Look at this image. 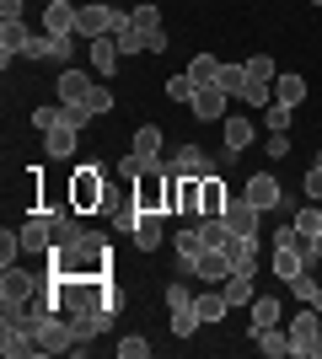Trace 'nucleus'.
Listing matches in <instances>:
<instances>
[{"label":"nucleus","instance_id":"nucleus-10","mask_svg":"<svg viewBox=\"0 0 322 359\" xmlns=\"http://www.w3.org/2000/svg\"><path fill=\"white\" fill-rule=\"evenodd\" d=\"M242 194H247V204H258L263 215H269V210H279V204H285V188H279V177H274V172H253V177H247V188H242Z\"/></svg>","mask_w":322,"mask_h":359},{"label":"nucleus","instance_id":"nucleus-35","mask_svg":"<svg viewBox=\"0 0 322 359\" xmlns=\"http://www.w3.org/2000/svg\"><path fill=\"white\" fill-rule=\"evenodd\" d=\"M129 22H135V27L145 32V38H151V32H161V11H156L151 0H140L135 11H129Z\"/></svg>","mask_w":322,"mask_h":359},{"label":"nucleus","instance_id":"nucleus-29","mask_svg":"<svg viewBox=\"0 0 322 359\" xmlns=\"http://www.w3.org/2000/svg\"><path fill=\"white\" fill-rule=\"evenodd\" d=\"M129 150H135V156H151V161H161V129H156V123H140L135 140H129Z\"/></svg>","mask_w":322,"mask_h":359},{"label":"nucleus","instance_id":"nucleus-47","mask_svg":"<svg viewBox=\"0 0 322 359\" xmlns=\"http://www.w3.org/2000/svg\"><path fill=\"white\" fill-rule=\"evenodd\" d=\"M301 188H307V198H317V204H322V161H311V172L301 177Z\"/></svg>","mask_w":322,"mask_h":359},{"label":"nucleus","instance_id":"nucleus-1","mask_svg":"<svg viewBox=\"0 0 322 359\" xmlns=\"http://www.w3.org/2000/svg\"><path fill=\"white\" fill-rule=\"evenodd\" d=\"M107 257H113V252H107V241L86 231V236L70 241V247H54V252H48V269L65 273V279H92V273L107 269Z\"/></svg>","mask_w":322,"mask_h":359},{"label":"nucleus","instance_id":"nucleus-13","mask_svg":"<svg viewBox=\"0 0 322 359\" xmlns=\"http://www.w3.org/2000/svg\"><path fill=\"white\" fill-rule=\"evenodd\" d=\"M226 97H231L226 86H199L188 107H194V118H199V123H220V118H226Z\"/></svg>","mask_w":322,"mask_h":359},{"label":"nucleus","instance_id":"nucleus-34","mask_svg":"<svg viewBox=\"0 0 322 359\" xmlns=\"http://www.w3.org/2000/svg\"><path fill=\"white\" fill-rule=\"evenodd\" d=\"M86 231H81V220H76V210H65V215H54V247H70V241H81Z\"/></svg>","mask_w":322,"mask_h":359},{"label":"nucleus","instance_id":"nucleus-6","mask_svg":"<svg viewBox=\"0 0 322 359\" xmlns=\"http://www.w3.org/2000/svg\"><path fill=\"white\" fill-rule=\"evenodd\" d=\"M0 354H6V359H27V354H38V338H32V322H16V316H0Z\"/></svg>","mask_w":322,"mask_h":359},{"label":"nucleus","instance_id":"nucleus-46","mask_svg":"<svg viewBox=\"0 0 322 359\" xmlns=\"http://www.w3.org/2000/svg\"><path fill=\"white\" fill-rule=\"evenodd\" d=\"M151 354V344L140 338V332H129V338H119V359H145Z\"/></svg>","mask_w":322,"mask_h":359},{"label":"nucleus","instance_id":"nucleus-17","mask_svg":"<svg viewBox=\"0 0 322 359\" xmlns=\"http://www.w3.org/2000/svg\"><path fill=\"white\" fill-rule=\"evenodd\" d=\"M226 252H231V269L236 273H258V236H231L226 241Z\"/></svg>","mask_w":322,"mask_h":359},{"label":"nucleus","instance_id":"nucleus-18","mask_svg":"<svg viewBox=\"0 0 322 359\" xmlns=\"http://www.w3.org/2000/svg\"><path fill=\"white\" fill-rule=\"evenodd\" d=\"M76 140H81V129H70V123H54V129H43V150L54 156V161H65V156H76Z\"/></svg>","mask_w":322,"mask_h":359},{"label":"nucleus","instance_id":"nucleus-9","mask_svg":"<svg viewBox=\"0 0 322 359\" xmlns=\"http://www.w3.org/2000/svg\"><path fill=\"white\" fill-rule=\"evenodd\" d=\"M135 210L167 215V172H145V177H135Z\"/></svg>","mask_w":322,"mask_h":359},{"label":"nucleus","instance_id":"nucleus-14","mask_svg":"<svg viewBox=\"0 0 322 359\" xmlns=\"http://www.w3.org/2000/svg\"><path fill=\"white\" fill-rule=\"evenodd\" d=\"M54 91H60V102H65V107H86V97L97 91V75H86V70H65Z\"/></svg>","mask_w":322,"mask_h":359},{"label":"nucleus","instance_id":"nucleus-15","mask_svg":"<svg viewBox=\"0 0 322 359\" xmlns=\"http://www.w3.org/2000/svg\"><path fill=\"white\" fill-rule=\"evenodd\" d=\"M22 241H27V252L48 257L54 252V215H32V220L22 225Z\"/></svg>","mask_w":322,"mask_h":359},{"label":"nucleus","instance_id":"nucleus-37","mask_svg":"<svg viewBox=\"0 0 322 359\" xmlns=\"http://www.w3.org/2000/svg\"><path fill=\"white\" fill-rule=\"evenodd\" d=\"M22 252H27V241H22V231H11V225H6V231H0V263L11 269V263H16Z\"/></svg>","mask_w":322,"mask_h":359},{"label":"nucleus","instance_id":"nucleus-43","mask_svg":"<svg viewBox=\"0 0 322 359\" xmlns=\"http://www.w3.org/2000/svg\"><path fill=\"white\" fill-rule=\"evenodd\" d=\"M22 60H54V38H48V32H32L27 48H22Z\"/></svg>","mask_w":322,"mask_h":359},{"label":"nucleus","instance_id":"nucleus-39","mask_svg":"<svg viewBox=\"0 0 322 359\" xmlns=\"http://www.w3.org/2000/svg\"><path fill=\"white\" fill-rule=\"evenodd\" d=\"M247 81H269V86H274V81H279L274 60H269V54H253V60H247Z\"/></svg>","mask_w":322,"mask_h":359},{"label":"nucleus","instance_id":"nucleus-3","mask_svg":"<svg viewBox=\"0 0 322 359\" xmlns=\"http://www.w3.org/2000/svg\"><path fill=\"white\" fill-rule=\"evenodd\" d=\"M102 172H107V166H97V161H86V166L70 172V210H76V215L107 204V177H102Z\"/></svg>","mask_w":322,"mask_h":359},{"label":"nucleus","instance_id":"nucleus-41","mask_svg":"<svg viewBox=\"0 0 322 359\" xmlns=\"http://www.w3.org/2000/svg\"><path fill=\"white\" fill-rule=\"evenodd\" d=\"M113 43H119V54H140V48H145V32H140L135 22H129V27H119V32H113Z\"/></svg>","mask_w":322,"mask_h":359},{"label":"nucleus","instance_id":"nucleus-21","mask_svg":"<svg viewBox=\"0 0 322 359\" xmlns=\"http://www.w3.org/2000/svg\"><path fill=\"white\" fill-rule=\"evenodd\" d=\"M86 60H92L97 75H113L123 54H119V43H113V38H92V43H86Z\"/></svg>","mask_w":322,"mask_h":359},{"label":"nucleus","instance_id":"nucleus-4","mask_svg":"<svg viewBox=\"0 0 322 359\" xmlns=\"http://www.w3.org/2000/svg\"><path fill=\"white\" fill-rule=\"evenodd\" d=\"M119 27H129V11H119V6H102V0L81 6V16H76V38H81V43H92V38H113Z\"/></svg>","mask_w":322,"mask_h":359},{"label":"nucleus","instance_id":"nucleus-40","mask_svg":"<svg viewBox=\"0 0 322 359\" xmlns=\"http://www.w3.org/2000/svg\"><path fill=\"white\" fill-rule=\"evenodd\" d=\"M242 102L247 107H269V102H274V86H269V81H247V86H242Z\"/></svg>","mask_w":322,"mask_h":359},{"label":"nucleus","instance_id":"nucleus-7","mask_svg":"<svg viewBox=\"0 0 322 359\" xmlns=\"http://www.w3.org/2000/svg\"><path fill=\"white\" fill-rule=\"evenodd\" d=\"M220 220H226V231H231V236H263V210H258V204H247V194H236V198H231Z\"/></svg>","mask_w":322,"mask_h":359},{"label":"nucleus","instance_id":"nucleus-36","mask_svg":"<svg viewBox=\"0 0 322 359\" xmlns=\"http://www.w3.org/2000/svg\"><path fill=\"white\" fill-rule=\"evenodd\" d=\"M199 236H204V247H226L231 231H226V220H220V215H204V220H199Z\"/></svg>","mask_w":322,"mask_h":359},{"label":"nucleus","instance_id":"nucleus-26","mask_svg":"<svg viewBox=\"0 0 322 359\" xmlns=\"http://www.w3.org/2000/svg\"><path fill=\"white\" fill-rule=\"evenodd\" d=\"M161 236H167V231H161V215H145V210H140V220H135L140 252H156V247H161Z\"/></svg>","mask_w":322,"mask_h":359},{"label":"nucleus","instance_id":"nucleus-25","mask_svg":"<svg viewBox=\"0 0 322 359\" xmlns=\"http://www.w3.org/2000/svg\"><path fill=\"white\" fill-rule=\"evenodd\" d=\"M220 70H226V65L215 60V54H194V60H188V81H194V86H220Z\"/></svg>","mask_w":322,"mask_h":359},{"label":"nucleus","instance_id":"nucleus-52","mask_svg":"<svg viewBox=\"0 0 322 359\" xmlns=\"http://www.w3.org/2000/svg\"><path fill=\"white\" fill-rule=\"evenodd\" d=\"M0 22H22V0H0Z\"/></svg>","mask_w":322,"mask_h":359},{"label":"nucleus","instance_id":"nucleus-38","mask_svg":"<svg viewBox=\"0 0 322 359\" xmlns=\"http://www.w3.org/2000/svg\"><path fill=\"white\" fill-rule=\"evenodd\" d=\"M290 113H295V107H285V102H269V107H263V123H269V135H285V129H290Z\"/></svg>","mask_w":322,"mask_h":359},{"label":"nucleus","instance_id":"nucleus-20","mask_svg":"<svg viewBox=\"0 0 322 359\" xmlns=\"http://www.w3.org/2000/svg\"><path fill=\"white\" fill-rule=\"evenodd\" d=\"M172 252H177V269H183V273H194V257L204 252L199 225H183V231H177V241H172Z\"/></svg>","mask_w":322,"mask_h":359},{"label":"nucleus","instance_id":"nucleus-51","mask_svg":"<svg viewBox=\"0 0 322 359\" xmlns=\"http://www.w3.org/2000/svg\"><path fill=\"white\" fill-rule=\"evenodd\" d=\"M70 54H76V43H70V38H54V65H70Z\"/></svg>","mask_w":322,"mask_h":359},{"label":"nucleus","instance_id":"nucleus-44","mask_svg":"<svg viewBox=\"0 0 322 359\" xmlns=\"http://www.w3.org/2000/svg\"><path fill=\"white\" fill-rule=\"evenodd\" d=\"M194 91H199V86L188 81V70H183V75H172V81H167V97H172V102H194Z\"/></svg>","mask_w":322,"mask_h":359},{"label":"nucleus","instance_id":"nucleus-5","mask_svg":"<svg viewBox=\"0 0 322 359\" xmlns=\"http://www.w3.org/2000/svg\"><path fill=\"white\" fill-rule=\"evenodd\" d=\"M32 338H38V354H70V348H76L70 316H54V311H43L38 322H32Z\"/></svg>","mask_w":322,"mask_h":359},{"label":"nucleus","instance_id":"nucleus-2","mask_svg":"<svg viewBox=\"0 0 322 359\" xmlns=\"http://www.w3.org/2000/svg\"><path fill=\"white\" fill-rule=\"evenodd\" d=\"M32 295H38V279H32L27 269H6L0 273V316H16V322H27V306Z\"/></svg>","mask_w":322,"mask_h":359},{"label":"nucleus","instance_id":"nucleus-31","mask_svg":"<svg viewBox=\"0 0 322 359\" xmlns=\"http://www.w3.org/2000/svg\"><path fill=\"white\" fill-rule=\"evenodd\" d=\"M274 102L301 107V102H307V81H301V75H279V81H274Z\"/></svg>","mask_w":322,"mask_h":359},{"label":"nucleus","instance_id":"nucleus-32","mask_svg":"<svg viewBox=\"0 0 322 359\" xmlns=\"http://www.w3.org/2000/svg\"><path fill=\"white\" fill-rule=\"evenodd\" d=\"M279 327V300L274 295H253V332Z\"/></svg>","mask_w":322,"mask_h":359},{"label":"nucleus","instance_id":"nucleus-48","mask_svg":"<svg viewBox=\"0 0 322 359\" xmlns=\"http://www.w3.org/2000/svg\"><path fill=\"white\" fill-rule=\"evenodd\" d=\"M86 107H92L97 118H102V113H113V91H107V86H97L92 97H86Z\"/></svg>","mask_w":322,"mask_h":359},{"label":"nucleus","instance_id":"nucleus-49","mask_svg":"<svg viewBox=\"0 0 322 359\" xmlns=\"http://www.w3.org/2000/svg\"><path fill=\"white\" fill-rule=\"evenodd\" d=\"M188 300H194V290H188V285H172L167 290V311H177V306H188Z\"/></svg>","mask_w":322,"mask_h":359},{"label":"nucleus","instance_id":"nucleus-8","mask_svg":"<svg viewBox=\"0 0 322 359\" xmlns=\"http://www.w3.org/2000/svg\"><path fill=\"white\" fill-rule=\"evenodd\" d=\"M167 172H177V177H210L215 156H210V150H199V145H177L167 156Z\"/></svg>","mask_w":322,"mask_h":359},{"label":"nucleus","instance_id":"nucleus-19","mask_svg":"<svg viewBox=\"0 0 322 359\" xmlns=\"http://www.w3.org/2000/svg\"><path fill=\"white\" fill-rule=\"evenodd\" d=\"M27 38H32L27 22H0V65H6V70H11V60L27 48Z\"/></svg>","mask_w":322,"mask_h":359},{"label":"nucleus","instance_id":"nucleus-22","mask_svg":"<svg viewBox=\"0 0 322 359\" xmlns=\"http://www.w3.org/2000/svg\"><path fill=\"white\" fill-rule=\"evenodd\" d=\"M231 194H226V182H220V172H210V177L199 182V210L204 215H226Z\"/></svg>","mask_w":322,"mask_h":359},{"label":"nucleus","instance_id":"nucleus-30","mask_svg":"<svg viewBox=\"0 0 322 359\" xmlns=\"http://www.w3.org/2000/svg\"><path fill=\"white\" fill-rule=\"evenodd\" d=\"M194 306H199V316H204V327H210V322H226V311H231V300H226V290H210V295H194Z\"/></svg>","mask_w":322,"mask_h":359},{"label":"nucleus","instance_id":"nucleus-28","mask_svg":"<svg viewBox=\"0 0 322 359\" xmlns=\"http://www.w3.org/2000/svg\"><path fill=\"white\" fill-rule=\"evenodd\" d=\"M253 279H258V273H231L226 285H220L231 306H253V295H258V285H253Z\"/></svg>","mask_w":322,"mask_h":359},{"label":"nucleus","instance_id":"nucleus-24","mask_svg":"<svg viewBox=\"0 0 322 359\" xmlns=\"http://www.w3.org/2000/svg\"><path fill=\"white\" fill-rule=\"evenodd\" d=\"M269 269H274L279 279H285V285H290L295 273H307L311 263H307V252H290V247H274V257H269Z\"/></svg>","mask_w":322,"mask_h":359},{"label":"nucleus","instance_id":"nucleus-12","mask_svg":"<svg viewBox=\"0 0 322 359\" xmlns=\"http://www.w3.org/2000/svg\"><path fill=\"white\" fill-rule=\"evenodd\" d=\"M76 16H81V6H70V0H48V6H43V32H48V38H76Z\"/></svg>","mask_w":322,"mask_h":359},{"label":"nucleus","instance_id":"nucleus-27","mask_svg":"<svg viewBox=\"0 0 322 359\" xmlns=\"http://www.w3.org/2000/svg\"><path fill=\"white\" fill-rule=\"evenodd\" d=\"M204 327V316H199V306H194V300H188V306H177V311H172V338H194V332Z\"/></svg>","mask_w":322,"mask_h":359},{"label":"nucleus","instance_id":"nucleus-33","mask_svg":"<svg viewBox=\"0 0 322 359\" xmlns=\"http://www.w3.org/2000/svg\"><path fill=\"white\" fill-rule=\"evenodd\" d=\"M290 295L301 300V306H317V311H322V285L311 279V269H307V273H295V279H290Z\"/></svg>","mask_w":322,"mask_h":359},{"label":"nucleus","instance_id":"nucleus-23","mask_svg":"<svg viewBox=\"0 0 322 359\" xmlns=\"http://www.w3.org/2000/svg\"><path fill=\"white\" fill-rule=\"evenodd\" d=\"M253 344L269 359H290V327H263V332H253Z\"/></svg>","mask_w":322,"mask_h":359},{"label":"nucleus","instance_id":"nucleus-42","mask_svg":"<svg viewBox=\"0 0 322 359\" xmlns=\"http://www.w3.org/2000/svg\"><path fill=\"white\" fill-rule=\"evenodd\" d=\"M295 231H301V236H317V231H322V210H317V198H307V210L295 215Z\"/></svg>","mask_w":322,"mask_h":359},{"label":"nucleus","instance_id":"nucleus-53","mask_svg":"<svg viewBox=\"0 0 322 359\" xmlns=\"http://www.w3.org/2000/svg\"><path fill=\"white\" fill-rule=\"evenodd\" d=\"M269 156H290V135H269Z\"/></svg>","mask_w":322,"mask_h":359},{"label":"nucleus","instance_id":"nucleus-50","mask_svg":"<svg viewBox=\"0 0 322 359\" xmlns=\"http://www.w3.org/2000/svg\"><path fill=\"white\" fill-rule=\"evenodd\" d=\"M32 123H38V129H54V123H60V107H32Z\"/></svg>","mask_w":322,"mask_h":359},{"label":"nucleus","instance_id":"nucleus-16","mask_svg":"<svg viewBox=\"0 0 322 359\" xmlns=\"http://www.w3.org/2000/svg\"><path fill=\"white\" fill-rule=\"evenodd\" d=\"M220 135H226V161H231V156H242V150L253 145L258 123H253V118H242V113H226V129H220Z\"/></svg>","mask_w":322,"mask_h":359},{"label":"nucleus","instance_id":"nucleus-11","mask_svg":"<svg viewBox=\"0 0 322 359\" xmlns=\"http://www.w3.org/2000/svg\"><path fill=\"white\" fill-rule=\"evenodd\" d=\"M231 273H236V269H231L226 247H204V252L194 257V279H204V285H226Z\"/></svg>","mask_w":322,"mask_h":359},{"label":"nucleus","instance_id":"nucleus-54","mask_svg":"<svg viewBox=\"0 0 322 359\" xmlns=\"http://www.w3.org/2000/svg\"><path fill=\"white\" fill-rule=\"evenodd\" d=\"M317 161H322V150H317Z\"/></svg>","mask_w":322,"mask_h":359},{"label":"nucleus","instance_id":"nucleus-45","mask_svg":"<svg viewBox=\"0 0 322 359\" xmlns=\"http://www.w3.org/2000/svg\"><path fill=\"white\" fill-rule=\"evenodd\" d=\"M220 86H226L231 97H242V86H247V65H226V70H220Z\"/></svg>","mask_w":322,"mask_h":359}]
</instances>
